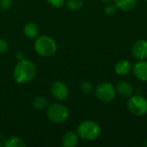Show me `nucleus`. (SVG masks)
Masks as SVG:
<instances>
[{"mask_svg":"<svg viewBox=\"0 0 147 147\" xmlns=\"http://www.w3.org/2000/svg\"><path fill=\"white\" fill-rule=\"evenodd\" d=\"M23 33L26 37L29 39H35L39 36L40 29L37 24L34 22H28L23 28Z\"/></svg>","mask_w":147,"mask_h":147,"instance_id":"13","label":"nucleus"},{"mask_svg":"<svg viewBox=\"0 0 147 147\" xmlns=\"http://www.w3.org/2000/svg\"><path fill=\"white\" fill-rule=\"evenodd\" d=\"M115 4L122 11H130L137 4V0H115Z\"/></svg>","mask_w":147,"mask_h":147,"instance_id":"14","label":"nucleus"},{"mask_svg":"<svg viewBox=\"0 0 147 147\" xmlns=\"http://www.w3.org/2000/svg\"><path fill=\"white\" fill-rule=\"evenodd\" d=\"M115 72L119 76H127L133 69L132 64L126 59L118 61L115 65Z\"/></svg>","mask_w":147,"mask_h":147,"instance_id":"11","label":"nucleus"},{"mask_svg":"<svg viewBox=\"0 0 147 147\" xmlns=\"http://www.w3.org/2000/svg\"><path fill=\"white\" fill-rule=\"evenodd\" d=\"M2 146H3V145H2V144H1V143H0V147Z\"/></svg>","mask_w":147,"mask_h":147,"instance_id":"26","label":"nucleus"},{"mask_svg":"<svg viewBox=\"0 0 147 147\" xmlns=\"http://www.w3.org/2000/svg\"><path fill=\"white\" fill-rule=\"evenodd\" d=\"M69 109L61 103H53L47 107V116L53 123H63L69 117Z\"/></svg>","mask_w":147,"mask_h":147,"instance_id":"4","label":"nucleus"},{"mask_svg":"<svg viewBox=\"0 0 147 147\" xmlns=\"http://www.w3.org/2000/svg\"><path fill=\"white\" fill-rule=\"evenodd\" d=\"M134 75L140 81L147 82V61L140 60L137 62L132 69Z\"/></svg>","mask_w":147,"mask_h":147,"instance_id":"9","label":"nucleus"},{"mask_svg":"<svg viewBox=\"0 0 147 147\" xmlns=\"http://www.w3.org/2000/svg\"><path fill=\"white\" fill-rule=\"evenodd\" d=\"M79 136L77 132L69 131L67 132L63 139H62V145L65 147H74L78 144Z\"/></svg>","mask_w":147,"mask_h":147,"instance_id":"12","label":"nucleus"},{"mask_svg":"<svg viewBox=\"0 0 147 147\" xmlns=\"http://www.w3.org/2000/svg\"><path fill=\"white\" fill-rule=\"evenodd\" d=\"M132 54L135 59L139 60H144L147 59L146 40H137L132 47Z\"/></svg>","mask_w":147,"mask_h":147,"instance_id":"8","label":"nucleus"},{"mask_svg":"<svg viewBox=\"0 0 147 147\" xmlns=\"http://www.w3.org/2000/svg\"><path fill=\"white\" fill-rule=\"evenodd\" d=\"M46 1L55 8H60L65 4V0H46Z\"/></svg>","mask_w":147,"mask_h":147,"instance_id":"21","label":"nucleus"},{"mask_svg":"<svg viewBox=\"0 0 147 147\" xmlns=\"http://www.w3.org/2000/svg\"><path fill=\"white\" fill-rule=\"evenodd\" d=\"M3 146L5 147H25L26 143L24 140L16 136H11L3 141Z\"/></svg>","mask_w":147,"mask_h":147,"instance_id":"15","label":"nucleus"},{"mask_svg":"<svg viewBox=\"0 0 147 147\" xmlns=\"http://www.w3.org/2000/svg\"><path fill=\"white\" fill-rule=\"evenodd\" d=\"M144 145H145V146L147 147V140L145 141V143H144Z\"/></svg>","mask_w":147,"mask_h":147,"instance_id":"25","label":"nucleus"},{"mask_svg":"<svg viewBox=\"0 0 147 147\" xmlns=\"http://www.w3.org/2000/svg\"><path fill=\"white\" fill-rule=\"evenodd\" d=\"M37 68L34 62L28 59H21L16 65L13 71V78L18 84H28L36 76Z\"/></svg>","mask_w":147,"mask_h":147,"instance_id":"1","label":"nucleus"},{"mask_svg":"<svg viewBox=\"0 0 147 147\" xmlns=\"http://www.w3.org/2000/svg\"><path fill=\"white\" fill-rule=\"evenodd\" d=\"M115 89H116V93L125 98H129L134 93L133 85L129 82L124 80L118 82L115 86Z\"/></svg>","mask_w":147,"mask_h":147,"instance_id":"10","label":"nucleus"},{"mask_svg":"<svg viewBox=\"0 0 147 147\" xmlns=\"http://www.w3.org/2000/svg\"><path fill=\"white\" fill-rule=\"evenodd\" d=\"M9 48V44L8 42L3 40V39H0V54L4 53Z\"/></svg>","mask_w":147,"mask_h":147,"instance_id":"22","label":"nucleus"},{"mask_svg":"<svg viewBox=\"0 0 147 147\" xmlns=\"http://www.w3.org/2000/svg\"><path fill=\"white\" fill-rule=\"evenodd\" d=\"M80 90L83 94H85V95H89L90 94L93 90H94V87H93V84L90 81H84L80 84Z\"/></svg>","mask_w":147,"mask_h":147,"instance_id":"17","label":"nucleus"},{"mask_svg":"<svg viewBox=\"0 0 147 147\" xmlns=\"http://www.w3.org/2000/svg\"><path fill=\"white\" fill-rule=\"evenodd\" d=\"M84 5V0H67L66 6L71 10H78Z\"/></svg>","mask_w":147,"mask_h":147,"instance_id":"18","label":"nucleus"},{"mask_svg":"<svg viewBox=\"0 0 147 147\" xmlns=\"http://www.w3.org/2000/svg\"><path fill=\"white\" fill-rule=\"evenodd\" d=\"M32 105L35 109H38V110L44 109L48 107V101L43 96H38L33 101Z\"/></svg>","mask_w":147,"mask_h":147,"instance_id":"16","label":"nucleus"},{"mask_svg":"<svg viewBox=\"0 0 147 147\" xmlns=\"http://www.w3.org/2000/svg\"><path fill=\"white\" fill-rule=\"evenodd\" d=\"M51 94L58 101H64L69 96L67 85L61 81H55L51 85Z\"/></svg>","mask_w":147,"mask_h":147,"instance_id":"7","label":"nucleus"},{"mask_svg":"<svg viewBox=\"0 0 147 147\" xmlns=\"http://www.w3.org/2000/svg\"><path fill=\"white\" fill-rule=\"evenodd\" d=\"M34 47L35 52L44 58L53 56L57 51V44L55 40L47 35L38 36L35 40Z\"/></svg>","mask_w":147,"mask_h":147,"instance_id":"2","label":"nucleus"},{"mask_svg":"<svg viewBox=\"0 0 147 147\" xmlns=\"http://www.w3.org/2000/svg\"><path fill=\"white\" fill-rule=\"evenodd\" d=\"M16 57L18 60H21V59H24V54L22 51H18L16 54Z\"/></svg>","mask_w":147,"mask_h":147,"instance_id":"23","label":"nucleus"},{"mask_svg":"<svg viewBox=\"0 0 147 147\" xmlns=\"http://www.w3.org/2000/svg\"><path fill=\"white\" fill-rule=\"evenodd\" d=\"M117 9H118V8L116 7L115 4L109 3L104 8V13L108 16H113L117 12Z\"/></svg>","mask_w":147,"mask_h":147,"instance_id":"19","label":"nucleus"},{"mask_svg":"<svg viewBox=\"0 0 147 147\" xmlns=\"http://www.w3.org/2000/svg\"><path fill=\"white\" fill-rule=\"evenodd\" d=\"M127 109L135 116H143L147 113V100L140 95H132L127 101Z\"/></svg>","mask_w":147,"mask_h":147,"instance_id":"5","label":"nucleus"},{"mask_svg":"<svg viewBox=\"0 0 147 147\" xmlns=\"http://www.w3.org/2000/svg\"><path fill=\"white\" fill-rule=\"evenodd\" d=\"M146 1H147V0H146Z\"/></svg>","mask_w":147,"mask_h":147,"instance_id":"27","label":"nucleus"},{"mask_svg":"<svg viewBox=\"0 0 147 147\" xmlns=\"http://www.w3.org/2000/svg\"><path fill=\"white\" fill-rule=\"evenodd\" d=\"M12 6V0H0V8L3 10H8Z\"/></svg>","mask_w":147,"mask_h":147,"instance_id":"20","label":"nucleus"},{"mask_svg":"<svg viewBox=\"0 0 147 147\" xmlns=\"http://www.w3.org/2000/svg\"><path fill=\"white\" fill-rule=\"evenodd\" d=\"M77 133L82 140L86 141H94L101 135V127L96 121H84L78 127Z\"/></svg>","mask_w":147,"mask_h":147,"instance_id":"3","label":"nucleus"},{"mask_svg":"<svg viewBox=\"0 0 147 147\" xmlns=\"http://www.w3.org/2000/svg\"><path fill=\"white\" fill-rule=\"evenodd\" d=\"M102 3H110V2H112L113 0H101Z\"/></svg>","mask_w":147,"mask_h":147,"instance_id":"24","label":"nucleus"},{"mask_svg":"<svg viewBox=\"0 0 147 147\" xmlns=\"http://www.w3.org/2000/svg\"><path fill=\"white\" fill-rule=\"evenodd\" d=\"M95 94L99 101L109 102L115 99L117 93L115 86H114L111 83H102L96 86Z\"/></svg>","mask_w":147,"mask_h":147,"instance_id":"6","label":"nucleus"}]
</instances>
